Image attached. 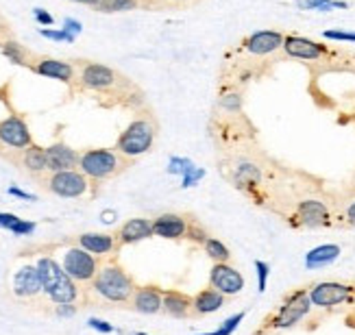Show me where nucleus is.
<instances>
[{
	"label": "nucleus",
	"mask_w": 355,
	"mask_h": 335,
	"mask_svg": "<svg viewBox=\"0 0 355 335\" xmlns=\"http://www.w3.org/2000/svg\"><path fill=\"white\" fill-rule=\"evenodd\" d=\"M33 144V135H31L26 122L18 116H9L0 120V146L22 152Z\"/></svg>",
	"instance_id": "obj_10"
},
{
	"label": "nucleus",
	"mask_w": 355,
	"mask_h": 335,
	"mask_svg": "<svg viewBox=\"0 0 355 335\" xmlns=\"http://www.w3.org/2000/svg\"><path fill=\"white\" fill-rule=\"evenodd\" d=\"M81 152H76L64 142H55L46 148V163H49V172H61V170H76L79 168Z\"/></svg>",
	"instance_id": "obj_15"
},
{
	"label": "nucleus",
	"mask_w": 355,
	"mask_h": 335,
	"mask_svg": "<svg viewBox=\"0 0 355 335\" xmlns=\"http://www.w3.org/2000/svg\"><path fill=\"white\" fill-rule=\"evenodd\" d=\"M44 188L61 198H81L89 183L87 176L81 170H61V172H49V176H42Z\"/></svg>",
	"instance_id": "obj_6"
},
{
	"label": "nucleus",
	"mask_w": 355,
	"mask_h": 335,
	"mask_svg": "<svg viewBox=\"0 0 355 335\" xmlns=\"http://www.w3.org/2000/svg\"><path fill=\"white\" fill-rule=\"evenodd\" d=\"M40 292H44V287L37 266H24L22 270H18V274L13 277V294L20 298H33Z\"/></svg>",
	"instance_id": "obj_17"
},
{
	"label": "nucleus",
	"mask_w": 355,
	"mask_h": 335,
	"mask_svg": "<svg viewBox=\"0 0 355 335\" xmlns=\"http://www.w3.org/2000/svg\"><path fill=\"white\" fill-rule=\"evenodd\" d=\"M0 30H3V33H5V35H7V37H13V35H11V33H9V28H0ZM0 44H3V39H0Z\"/></svg>",
	"instance_id": "obj_45"
},
{
	"label": "nucleus",
	"mask_w": 355,
	"mask_h": 335,
	"mask_svg": "<svg viewBox=\"0 0 355 335\" xmlns=\"http://www.w3.org/2000/svg\"><path fill=\"white\" fill-rule=\"evenodd\" d=\"M37 270L42 277V287L44 294L49 296L57 305H72L79 298V289H76L74 281L68 277V272L61 268L55 259L51 257H42L37 262Z\"/></svg>",
	"instance_id": "obj_3"
},
{
	"label": "nucleus",
	"mask_w": 355,
	"mask_h": 335,
	"mask_svg": "<svg viewBox=\"0 0 355 335\" xmlns=\"http://www.w3.org/2000/svg\"><path fill=\"white\" fill-rule=\"evenodd\" d=\"M131 305H133V309L140 314H157L162 311V305H164V292L155 285L137 287L131 298Z\"/></svg>",
	"instance_id": "obj_19"
},
{
	"label": "nucleus",
	"mask_w": 355,
	"mask_h": 335,
	"mask_svg": "<svg viewBox=\"0 0 355 335\" xmlns=\"http://www.w3.org/2000/svg\"><path fill=\"white\" fill-rule=\"evenodd\" d=\"M343 248L338 244H322V246L312 248L305 255V266L314 270V268H325L329 264H334L338 257H340Z\"/></svg>",
	"instance_id": "obj_25"
},
{
	"label": "nucleus",
	"mask_w": 355,
	"mask_h": 335,
	"mask_svg": "<svg viewBox=\"0 0 355 335\" xmlns=\"http://www.w3.org/2000/svg\"><path fill=\"white\" fill-rule=\"evenodd\" d=\"M135 335H146V333H135Z\"/></svg>",
	"instance_id": "obj_47"
},
{
	"label": "nucleus",
	"mask_w": 355,
	"mask_h": 335,
	"mask_svg": "<svg viewBox=\"0 0 355 335\" xmlns=\"http://www.w3.org/2000/svg\"><path fill=\"white\" fill-rule=\"evenodd\" d=\"M87 325H89L92 329L101 331V333H112V331H114V327H112L110 323H105V320H98V318H92Z\"/></svg>",
	"instance_id": "obj_38"
},
{
	"label": "nucleus",
	"mask_w": 355,
	"mask_h": 335,
	"mask_svg": "<svg viewBox=\"0 0 355 335\" xmlns=\"http://www.w3.org/2000/svg\"><path fill=\"white\" fill-rule=\"evenodd\" d=\"M35 74L40 76H49V79L55 81H64V83H72L76 76V66L70 64V61H61V59H51V57H40L33 61L31 66Z\"/></svg>",
	"instance_id": "obj_14"
},
{
	"label": "nucleus",
	"mask_w": 355,
	"mask_h": 335,
	"mask_svg": "<svg viewBox=\"0 0 355 335\" xmlns=\"http://www.w3.org/2000/svg\"><path fill=\"white\" fill-rule=\"evenodd\" d=\"M20 165L24 168L28 174H33L37 179L44 176V174H49V163H46V148L35 146V144H31L28 148H24L20 152Z\"/></svg>",
	"instance_id": "obj_22"
},
{
	"label": "nucleus",
	"mask_w": 355,
	"mask_h": 335,
	"mask_svg": "<svg viewBox=\"0 0 355 335\" xmlns=\"http://www.w3.org/2000/svg\"><path fill=\"white\" fill-rule=\"evenodd\" d=\"M322 37L331 39V42H355V33H351V30H338V28L325 30Z\"/></svg>",
	"instance_id": "obj_34"
},
{
	"label": "nucleus",
	"mask_w": 355,
	"mask_h": 335,
	"mask_svg": "<svg viewBox=\"0 0 355 335\" xmlns=\"http://www.w3.org/2000/svg\"><path fill=\"white\" fill-rule=\"evenodd\" d=\"M209 285L225 296H236L244 289V277L229 264H214L209 270Z\"/></svg>",
	"instance_id": "obj_11"
},
{
	"label": "nucleus",
	"mask_w": 355,
	"mask_h": 335,
	"mask_svg": "<svg viewBox=\"0 0 355 335\" xmlns=\"http://www.w3.org/2000/svg\"><path fill=\"white\" fill-rule=\"evenodd\" d=\"M162 3H181V0H162Z\"/></svg>",
	"instance_id": "obj_46"
},
{
	"label": "nucleus",
	"mask_w": 355,
	"mask_h": 335,
	"mask_svg": "<svg viewBox=\"0 0 355 335\" xmlns=\"http://www.w3.org/2000/svg\"><path fill=\"white\" fill-rule=\"evenodd\" d=\"M284 53L292 59H301V61H318L322 59L329 48L325 44L314 42L310 37H301V35H286L284 39Z\"/></svg>",
	"instance_id": "obj_12"
},
{
	"label": "nucleus",
	"mask_w": 355,
	"mask_h": 335,
	"mask_svg": "<svg viewBox=\"0 0 355 335\" xmlns=\"http://www.w3.org/2000/svg\"><path fill=\"white\" fill-rule=\"evenodd\" d=\"M61 268L68 272L72 281L87 283L94 281V277L98 274V259L85 248H70L64 255V266Z\"/></svg>",
	"instance_id": "obj_7"
},
{
	"label": "nucleus",
	"mask_w": 355,
	"mask_h": 335,
	"mask_svg": "<svg viewBox=\"0 0 355 335\" xmlns=\"http://www.w3.org/2000/svg\"><path fill=\"white\" fill-rule=\"evenodd\" d=\"M203 248L205 253L214 259L216 264H229V259H231V251L225 246V244L220 239H216V237H207V242L203 244Z\"/></svg>",
	"instance_id": "obj_28"
},
{
	"label": "nucleus",
	"mask_w": 355,
	"mask_h": 335,
	"mask_svg": "<svg viewBox=\"0 0 355 335\" xmlns=\"http://www.w3.org/2000/svg\"><path fill=\"white\" fill-rule=\"evenodd\" d=\"M76 79H79L81 87L92 91H118V89H131V81L125 79L118 70L96 64V61H76Z\"/></svg>",
	"instance_id": "obj_5"
},
{
	"label": "nucleus",
	"mask_w": 355,
	"mask_h": 335,
	"mask_svg": "<svg viewBox=\"0 0 355 335\" xmlns=\"http://www.w3.org/2000/svg\"><path fill=\"white\" fill-rule=\"evenodd\" d=\"M244 311H240V314H234V316H229L227 320H225V323L218 327V329H216V331H211V333H198V335H231V333H234L238 327H240V323H242V320H244Z\"/></svg>",
	"instance_id": "obj_31"
},
{
	"label": "nucleus",
	"mask_w": 355,
	"mask_h": 335,
	"mask_svg": "<svg viewBox=\"0 0 355 335\" xmlns=\"http://www.w3.org/2000/svg\"><path fill=\"white\" fill-rule=\"evenodd\" d=\"M118 244H135V242H142L153 237V222L146 218H133L127 220L125 224L120 226L118 231Z\"/></svg>",
	"instance_id": "obj_21"
},
{
	"label": "nucleus",
	"mask_w": 355,
	"mask_h": 335,
	"mask_svg": "<svg viewBox=\"0 0 355 335\" xmlns=\"http://www.w3.org/2000/svg\"><path fill=\"white\" fill-rule=\"evenodd\" d=\"M70 3H81V5H89L92 7V5L96 3V0H70Z\"/></svg>",
	"instance_id": "obj_44"
},
{
	"label": "nucleus",
	"mask_w": 355,
	"mask_h": 335,
	"mask_svg": "<svg viewBox=\"0 0 355 335\" xmlns=\"http://www.w3.org/2000/svg\"><path fill=\"white\" fill-rule=\"evenodd\" d=\"M295 5L303 11H329V9H345L347 3H338V0H295Z\"/></svg>",
	"instance_id": "obj_29"
},
{
	"label": "nucleus",
	"mask_w": 355,
	"mask_h": 335,
	"mask_svg": "<svg viewBox=\"0 0 355 335\" xmlns=\"http://www.w3.org/2000/svg\"><path fill=\"white\" fill-rule=\"evenodd\" d=\"M188 239H192V242H196V244H200V246H203V244L207 242V233H205V228L200 226V224H196V222H190V226H188V235H185Z\"/></svg>",
	"instance_id": "obj_33"
},
{
	"label": "nucleus",
	"mask_w": 355,
	"mask_h": 335,
	"mask_svg": "<svg viewBox=\"0 0 355 335\" xmlns=\"http://www.w3.org/2000/svg\"><path fill=\"white\" fill-rule=\"evenodd\" d=\"M345 218H347V222L351 224V226H355V201L347 207V211H345Z\"/></svg>",
	"instance_id": "obj_41"
},
{
	"label": "nucleus",
	"mask_w": 355,
	"mask_h": 335,
	"mask_svg": "<svg viewBox=\"0 0 355 335\" xmlns=\"http://www.w3.org/2000/svg\"><path fill=\"white\" fill-rule=\"evenodd\" d=\"M79 246L92 255H110L118 248V239L107 233H83L79 237Z\"/></svg>",
	"instance_id": "obj_23"
},
{
	"label": "nucleus",
	"mask_w": 355,
	"mask_h": 335,
	"mask_svg": "<svg viewBox=\"0 0 355 335\" xmlns=\"http://www.w3.org/2000/svg\"><path fill=\"white\" fill-rule=\"evenodd\" d=\"M133 159L125 157L116 148H87L79 157V170L87 179L105 181L125 172Z\"/></svg>",
	"instance_id": "obj_2"
},
{
	"label": "nucleus",
	"mask_w": 355,
	"mask_h": 335,
	"mask_svg": "<svg viewBox=\"0 0 355 335\" xmlns=\"http://www.w3.org/2000/svg\"><path fill=\"white\" fill-rule=\"evenodd\" d=\"M40 33L49 39H55V42H72V33H68L66 28L61 30H49V28H40Z\"/></svg>",
	"instance_id": "obj_35"
},
{
	"label": "nucleus",
	"mask_w": 355,
	"mask_h": 335,
	"mask_svg": "<svg viewBox=\"0 0 355 335\" xmlns=\"http://www.w3.org/2000/svg\"><path fill=\"white\" fill-rule=\"evenodd\" d=\"M190 220L179 213H162L159 218L153 220V235L164 237V239H181L188 235Z\"/></svg>",
	"instance_id": "obj_16"
},
{
	"label": "nucleus",
	"mask_w": 355,
	"mask_h": 335,
	"mask_svg": "<svg viewBox=\"0 0 355 335\" xmlns=\"http://www.w3.org/2000/svg\"><path fill=\"white\" fill-rule=\"evenodd\" d=\"M9 194H13V196H18V198H26V201H35V196H33V194H26V192H20V190H15V188H11V190H9Z\"/></svg>",
	"instance_id": "obj_43"
},
{
	"label": "nucleus",
	"mask_w": 355,
	"mask_h": 335,
	"mask_svg": "<svg viewBox=\"0 0 355 335\" xmlns=\"http://www.w3.org/2000/svg\"><path fill=\"white\" fill-rule=\"evenodd\" d=\"M157 133L159 125L153 111H140L131 120V125L120 133L116 150L129 159H137L153 148V144L157 140Z\"/></svg>",
	"instance_id": "obj_1"
},
{
	"label": "nucleus",
	"mask_w": 355,
	"mask_h": 335,
	"mask_svg": "<svg viewBox=\"0 0 355 335\" xmlns=\"http://www.w3.org/2000/svg\"><path fill=\"white\" fill-rule=\"evenodd\" d=\"M92 289L107 302L122 305V302H131L137 287H135L133 279L120 266L110 264L98 270L94 281H92Z\"/></svg>",
	"instance_id": "obj_4"
},
{
	"label": "nucleus",
	"mask_w": 355,
	"mask_h": 335,
	"mask_svg": "<svg viewBox=\"0 0 355 335\" xmlns=\"http://www.w3.org/2000/svg\"><path fill=\"white\" fill-rule=\"evenodd\" d=\"M310 309H312L310 294H307L305 289H299V292H295L282 305L279 314H277L275 320H272V327L275 329H290V327H295L297 323H301V320L307 314H310Z\"/></svg>",
	"instance_id": "obj_9"
},
{
	"label": "nucleus",
	"mask_w": 355,
	"mask_h": 335,
	"mask_svg": "<svg viewBox=\"0 0 355 335\" xmlns=\"http://www.w3.org/2000/svg\"><path fill=\"white\" fill-rule=\"evenodd\" d=\"M307 294H310L314 307L327 309V307H336V305L349 302L351 296L355 294V287L347 283H338V281H322V283H316Z\"/></svg>",
	"instance_id": "obj_8"
},
{
	"label": "nucleus",
	"mask_w": 355,
	"mask_h": 335,
	"mask_svg": "<svg viewBox=\"0 0 355 335\" xmlns=\"http://www.w3.org/2000/svg\"><path fill=\"white\" fill-rule=\"evenodd\" d=\"M284 39H286L284 33L268 28V30H257V33H251L244 39L242 46L255 57H266V55H272L279 48H284Z\"/></svg>",
	"instance_id": "obj_13"
},
{
	"label": "nucleus",
	"mask_w": 355,
	"mask_h": 335,
	"mask_svg": "<svg viewBox=\"0 0 355 335\" xmlns=\"http://www.w3.org/2000/svg\"><path fill=\"white\" fill-rule=\"evenodd\" d=\"M194 305V316H207L218 311L223 305H225V294H220L218 289L207 287V289H200V292L192 298Z\"/></svg>",
	"instance_id": "obj_24"
},
{
	"label": "nucleus",
	"mask_w": 355,
	"mask_h": 335,
	"mask_svg": "<svg viewBox=\"0 0 355 335\" xmlns=\"http://www.w3.org/2000/svg\"><path fill=\"white\" fill-rule=\"evenodd\" d=\"M140 5H142L140 0H96L92 7L101 13H120V11H133Z\"/></svg>",
	"instance_id": "obj_27"
},
{
	"label": "nucleus",
	"mask_w": 355,
	"mask_h": 335,
	"mask_svg": "<svg viewBox=\"0 0 355 335\" xmlns=\"http://www.w3.org/2000/svg\"><path fill=\"white\" fill-rule=\"evenodd\" d=\"M0 51H3V55L11 61V64H15V66H33V61H35V57L31 55L22 44H18L13 37H9V39H3V44H0Z\"/></svg>",
	"instance_id": "obj_26"
},
{
	"label": "nucleus",
	"mask_w": 355,
	"mask_h": 335,
	"mask_svg": "<svg viewBox=\"0 0 355 335\" xmlns=\"http://www.w3.org/2000/svg\"><path fill=\"white\" fill-rule=\"evenodd\" d=\"M20 224V218L18 216H13V213H3L0 211V226L3 228H9V231L13 233V228Z\"/></svg>",
	"instance_id": "obj_37"
},
{
	"label": "nucleus",
	"mask_w": 355,
	"mask_h": 335,
	"mask_svg": "<svg viewBox=\"0 0 355 335\" xmlns=\"http://www.w3.org/2000/svg\"><path fill=\"white\" fill-rule=\"evenodd\" d=\"M35 20L40 22V24H44V26H51L55 20H53V15L51 13H46L44 9H35Z\"/></svg>",
	"instance_id": "obj_39"
},
{
	"label": "nucleus",
	"mask_w": 355,
	"mask_h": 335,
	"mask_svg": "<svg viewBox=\"0 0 355 335\" xmlns=\"http://www.w3.org/2000/svg\"><path fill=\"white\" fill-rule=\"evenodd\" d=\"M297 218L303 226H325L329 224V209L325 203L316 201V198H307V201H301L297 207Z\"/></svg>",
	"instance_id": "obj_18"
},
{
	"label": "nucleus",
	"mask_w": 355,
	"mask_h": 335,
	"mask_svg": "<svg viewBox=\"0 0 355 335\" xmlns=\"http://www.w3.org/2000/svg\"><path fill=\"white\" fill-rule=\"evenodd\" d=\"M261 179V170L257 165L253 163H244L238 168V172H236V183L240 188H246V185H255V183Z\"/></svg>",
	"instance_id": "obj_30"
},
{
	"label": "nucleus",
	"mask_w": 355,
	"mask_h": 335,
	"mask_svg": "<svg viewBox=\"0 0 355 335\" xmlns=\"http://www.w3.org/2000/svg\"><path fill=\"white\" fill-rule=\"evenodd\" d=\"M220 105L225 107V109H229V111H238L240 107H242V98H240V94H229V96H225L220 100Z\"/></svg>",
	"instance_id": "obj_36"
},
{
	"label": "nucleus",
	"mask_w": 355,
	"mask_h": 335,
	"mask_svg": "<svg viewBox=\"0 0 355 335\" xmlns=\"http://www.w3.org/2000/svg\"><path fill=\"white\" fill-rule=\"evenodd\" d=\"M76 314V309L72 307V305L68 302V305H59L57 307V316H74Z\"/></svg>",
	"instance_id": "obj_40"
},
{
	"label": "nucleus",
	"mask_w": 355,
	"mask_h": 335,
	"mask_svg": "<svg viewBox=\"0 0 355 335\" xmlns=\"http://www.w3.org/2000/svg\"><path fill=\"white\" fill-rule=\"evenodd\" d=\"M255 270H257V289L259 292H266V283H268V272H270V266L266 262H255Z\"/></svg>",
	"instance_id": "obj_32"
},
{
	"label": "nucleus",
	"mask_w": 355,
	"mask_h": 335,
	"mask_svg": "<svg viewBox=\"0 0 355 335\" xmlns=\"http://www.w3.org/2000/svg\"><path fill=\"white\" fill-rule=\"evenodd\" d=\"M66 30H68V33H79V30H81V24H79V22H74V20H66Z\"/></svg>",
	"instance_id": "obj_42"
},
{
	"label": "nucleus",
	"mask_w": 355,
	"mask_h": 335,
	"mask_svg": "<svg viewBox=\"0 0 355 335\" xmlns=\"http://www.w3.org/2000/svg\"><path fill=\"white\" fill-rule=\"evenodd\" d=\"M162 311L171 318H190L194 314L192 296L179 292V289H168V292H164Z\"/></svg>",
	"instance_id": "obj_20"
}]
</instances>
